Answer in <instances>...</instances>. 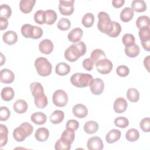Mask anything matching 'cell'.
<instances>
[{"instance_id": "6da1fadb", "label": "cell", "mask_w": 150, "mask_h": 150, "mask_svg": "<svg viewBox=\"0 0 150 150\" xmlns=\"http://www.w3.org/2000/svg\"><path fill=\"white\" fill-rule=\"evenodd\" d=\"M86 53V46L83 41H79L70 45L64 52L65 59L70 62H74Z\"/></svg>"}, {"instance_id": "7a4b0ae2", "label": "cell", "mask_w": 150, "mask_h": 150, "mask_svg": "<svg viewBox=\"0 0 150 150\" xmlns=\"http://www.w3.org/2000/svg\"><path fill=\"white\" fill-rule=\"evenodd\" d=\"M33 131V126L29 122H23L13 131V137L18 142L23 141Z\"/></svg>"}, {"instance_id": "3957f363", "label": "cell", "mask_w": 150, "mask_h": 150, "mask_svg": "<svg viewBox=\"0 0 150 150\" xmlns=\"http://www.w3.org/2000/svg\"><path fill=\"white\" fill-rule=\"evenodd\" d=\"M98 19L97 28L98 30L108 35L113 26V22L111 21L109 15L105 12L101 11L98 14Z\"/></svg>"}, {"instance_id": "277c9868", "label": "cell", "mask_w": 150, "mask_h": 150, "mask_svg": "<svg viewBox=\"0 0 150 150\" xmlns=\"http://www.w3.org/2000/svg\"><path fill=\"white\" fill-rule=\"evenodd\" d=\"M35 66L38 74L42 77L49 76L52 71V64L43 57H39L35 60Z\"/></svg>"}, {"instance_id": "5b68a950", "label": "cell", "mask_w": 150, "mask_h": 150, "mask_svg": "<svg viewBox=\"0 0 150 150\" xmlns=\"http://www.w3.org/2000/svg\"><path fill=\"white\" fill-rule=\"evenodd\" d=\"M92 79L93 76L90 74L76 73L71 76L70 82L74 86L83 88L89 86Z\"/></svg>"}, {"instance_id": "8992f818", "label": "cell", "mask_w": 150, "mask_h": 150, "mask_svg": "<svg viewBox=\"0 0 150 150\" xmlns=\"http://www.w3.org/2000/svg\"><path fill=\"white\" fill-rule=\"evenodd\" d=\"M53 104L59 107H63L68 103V96L67 93L63 90L59 89L55 91L52 96Z\"/></svg>"}, {"instance_id": "52a82bcc", "label": "cell", "mask_w": 150, "mask_h": 150, "mask_svg": "<svg viewBox=\"0 0 150 150\" xmlns=\"http://www.w3.org/2000/svg\"><path fill=\"white\" fill-rule=\"evenodd\" d=\"M96 67L98 72L102 74H107L110 73L112 68V62L108 59H103L96 63Z\"/></svg>"}, {"instance_id": "ba28073f", "label": "cell", "mask_w": 150, "mask_h": 150, "mask_svg": "<svg viewBox=\"0 0 150 150\" xmlns=\"http://www.w3.org/2000/svg\"><path fill=\"white\" fill-rule=\"evenodd\" d=\"M74 0L59 1V10L63 15H71L74 12Z\"/></svg>"}, {"instance_id": "9c48e42d", "label": "cell", "mask_w": 150, "mask_h": 150, "mask_svg": "<svg viewBox=\"0 0 150 150\" xmlns=\"http://www.w3.org/2000/svg\"><path fill=\"white\" fill-rule=\"evenodd\" d=\"M91 92L94 95L101 94L104 89V83L100 78L93 79L89 84Z\"/></svg>"}, {"instance_id": "30bf717a", "label": "cell", "mask_w": 150, "mask_h": 150, "mask_svg": "<svg viewBox=\"0 0 150 150\" xmlns=\"http://www.w3.org/2000/svg\"><path fill=\"white\" fill-rule=\"evenodd\" d=\"M30 89L34 100L39 99L45 96L42 85L39 82H33L30 84Z\"/></svg>"}, {"instance_id": "8fae6325", "label": "cell", "mask_w": 150, "mask_h": 150, "mask_svg": "<svg viewBox=\"0 0 150 150\" xmlns=\"http://www.w3.org/2000/svg\"><path fill=\"white\" fill-rule=\"evenodd\" d=\"M87 147L89 150H101L104 148V144L101 138L93 137L88 139Z\"/></svg>"}, {"instance_id": "7c38bea8", "label": "cell", "mask_w": 150, "mask_h": 150, "mask_svg": "<svg viewBox=\"0 0 150 150\" xmlns=\"http://www.w3.org/2000/svg\"><path fill=\"white\" fill-rule=\"evenodd\" d=\"M15 79V74L12 71L4 69L0 71V81L5 84L12 83Z\"/></svg>"}, {"instance_id": "4fadbf2b", "label": "cell", "mask_w": 150, "mask_h": 150, "mask_svg": "<svg viewBox=\"0 0 150 150\" xmlns=\"http://www.w3.org/2000/svg\"><path fill=\"white\" fill-rule=\"evenodd\" d=\"M54 48L53 42L48 39L42 40L39 44V49L40 52L45 54H50Z\"/></svg>"}, {"instance_id": "5bb4252c", "label": "cell", "mask_w": 150, "mask_h": 150, "mask_svg": "<svg viewBox=\"0 0 150 150\" xmlns=\"http://www.w3.org/2000/svg\"><path fill=\"white\" fill-rule=\"evenodd\" d=\"M128 103L125 98L122 97L117 98L113 104V108L115 112L118 114L123 113L127 108Z\"/></svg>"}, {"instance_id": "9a60e30c", "label": "cell", "mask_w": 150, "mask_h": 150, "mask_svg": "<svg viewBox=\"0 0 150 150\" xmlns=\"http://www.w3.org/2000/svg\"><path fill=\"white\" fill-rule=\"evenodd\" d=\"M73 115L79 118H84L88 114V109L82 104H77L73 106L72 109Z\"/></svg>"}, {"instance_id": "2e32d148", "label": "cell", "mask_w": 150, "mask_h": 150, "mask_svg": "<svg viewBox=\"0 0 150 150\" xmlns=\"http://www.w3.org/2000/svg\"><path fill=\"white\" fill-rule=\"evenodd\" d=\"M83 35V30L80 28H76L72 29L68 34L67 38L69 41L73 43H77L80 41Z\"/></svg>"}, {"instance_id": "e0dca14e", "label": "cell", "mask_w": 150, "mask_h": 150, "mask_svg": "<svg viewBox=\"0 0 150 150\" xmlns=\"http://www.w3.org/2000/svg\"><path fill=\"white\" fill-rule=\"evenodd\" d=\"M2 39L5 43L9 45H12L17 42L18 35L15 32L8 30L3 34Z\"/></svg>"}, {"instance_id": "ac0fdd59", "label": "cell", "mask_w": 150, "mask_h": 150, "mask_svg": "<svg viewBox=\"0 0 150 150\" xmlns=\"http://www.w3.org/2000/svg\"><path fill=\"white\" fill-rule=\"evenodd\" d=\"M35 0H21L19 2V9L21 11L24 13H30L35 4Z\"/></svg>"}, {"instance_id": "d6986e66", "label": "cell", "mask_w": 150, "mask_h": 150, "mask_svg": "<svg viewBox=\"0 0 150 150\" xmlns=\"http://www.w3.org/2000/svg\"><path fill=\"white\" fill-rule=\"evenodd\" d=\"M121 131L117 129H111L105 136V140L108 144H112L118 141L121 138Z\"/></svg>"}, {"instance_id": "ffe728a7", "label": "cell", "mask_w": 150, "mask_h": 150, "mask_svg": "<svg viewBox=\"0 0 150 150\" xmlns=\"http://www.w3.org/2000/svg\"><path fill=\"white\" fill-rule=\"evenodd\" d=\"M28 104L27 103L22 99H19L16 100L13 104V108L14 111L18 114H23L28 110Z\"/></svg>"}, {"instance_id": "44dd1931", "label": "cell", "mask_w": 150, "mask_h": 150, "mask_svg": "<svg viewBox=\"0 0 150 150\" xmlns=\"http://www.w3.org/2000/svg\"><path fill=\"white\" fill-rule=\"evenodd\" d=\"M49 136V130L45 127H40L36 129L35 137L37 141L39 142H44L46 141Z\"/></svg>"}, {"instance_id": "7402d4cb", "label": "cell", "mask_w": 150, "mask_h": 150, "mask_svg": "<svg viewBox=\"0 0 150 150\" xmlns=\"http://www.w3.org/2000/svg\"><path fill=\"white\" fill-rule=\"evenodd\" d=\"M30 120L36 125H43L46 122L47 117L43 112H36L31 115Z\"/></svg>"}, {"instance_id": "603a6c76", "label": "cell", "mask_w": 150, "mask_h": 150, "mask_svg": "<svg viewBox=\"0 0 150 150\" xmlns=\"http://www.w3.org/2000/svg\"><path fill=\"white\" fill-rule=\"evenodd\" d=\"M125 53L129 57L134 58L137 57L140 52L139 47L135 43L129 45L128 46H125Z\"/></svg>"}, {"instance_id": "cb8c5ba5", "label": "cell", "mask_w": 150, "mask_h": 150, "mask_svg": "<svg viewBox=\"0 0 150 150\" xmlns=\"http://www.w3.org/2000/svg\"><path fill=\"white\" fill-rule=\"evenodd\" d=\"M134 15V12L131 8L125 7L120 13V19L124 22H129L132 19Z\"/></svg>"}, {"instance_id": "d4e9b609", "label": "cell", "mask_w": 150, "mask_h": 150, "mask_svg": "<svg viewBox=\"0 0 150 150\" xmlns=\"http://www.w3.org/2000/svg\"><path fill=\"white\" fill-rule=\"evenodd\" d=\"M64 117V114L63 111L55 110L50 115L49 119L50 122L53 124H58L61 123Z\"/></svg>"}, {"instance_id": "484cf974", "label": "cell", "mask_w": 150, "mask_h": 150, "mask_svg": "<svg viewBox=\"0 0 150 150\" xmlns=\"http://www.w3.org/2000/svg\"><path fill=\"white\" fill-rule=\"evenodd\" d=\"M70 71V66L64 63V62H60L55 67V72L59 76H65L69 73Z\"/></svg>"}, {"instance_id": "4316f807", "label": "cell", "mask_w": 150, "mask_h": 150, "mask_svg": "<svg viewBox=\"0 0 150 150\" xmlns=\"http://www.w3.org/2000/svg\"><path fill=\"white\" fill-rule=\"evenodd\" d=\"M1 98L3 100L9 101L12 100L15 96L13 89L11 87H5L2 88L1 93Z\"/></svg>"}, {"instance_id": "83f0119b", "label": "cell", "mask_w": 150, "mask_h": 150, "mask_svg": "<svg viewBox=\"0 0 150 150\" xmlns=\"http://www.w3.org/2000/svg\"><path fill=\"white\" fill-rule=\"evenodd\" d=\"M83 128L87 134H93L98 131V125L97 122L94 121H88L84 124Z\"/></svg>"}, {"instance_id": "f1b7e54d", "label": "cell", "mask_w": 150, "mask_h": 150, "mask_svg": "<svg viewBox=\"0 0 150 150\" xmlns=\"http://www.w3.org/2000/svg\"><path fill=\"white\" fill-rule=\"evenodd\" d=\"M131 7L137 12H142L146 9V3L143 0H134L131 3Z\"/></svg>"}, {"instance_id": "f546056e", "label": "cell", "mask_w": 150, "mask_h": 150, "mask_svg": "<svg viewBox=\"0 0 150 150\" xmlns=\"http://www.w3.org/2000/svg\"><path fill=\"white\" fill-rule=\"evenodd\" d=\"M105 58H106V55L104 52L100 49H94L92 51L90 55V59L93 62L94 64H96V63L99 60Z\"/></svg>"}, {"instance_id": "4dcf8cb0", "label": "cell", "mask_w": 150, "mask_h": 150, "mask_svg": "<svg viewBox=\"0 0 150 150\" xmlns=\"http://www.w3.org/2000/svg\"><path fill=\"white\" fill-rule=\"evenodd\" d=\"M74 131L70 128H66L62 132L60 138L71 144L74 141Z\"/></svg>"}, {"instance_id": "1f68e13d", "label": "cell", "mask_w": 150, "mask_h": 150, "mask_svg": "<svg viewBox=\"0 0 150 150\" xmlns=\"http://www.w3.org/2000/svg\"><path fill=\"white\" fill-rule=\"evenodd\" d=\"M8 129L7 127L4 125H0V147L2 148L8 142Z\"/></svg>"}, {"instance_id": "d6a6232c", "label": "cell", "mask_w": 150, "mask_h": 150, "mask_svg": "<svg viewBox=\"0 0 150 150\" xmlns=\"http://www.w3.org/2000/svg\"><path fill=\"white\" fill-rule=\"evenodd\" d=\"M127 97L131 102H137L139 99V93L138 90L135 88H128L127 91Z\"/></svg>"}, {"instance_id": "836d02e7", "label": "cell", "mask_w": 150, "mask_h": 150, "mask_svg": "<svg viewBox=\"0 0 150 150\" xmlns=\"http://www.w3.org/2000/svg\"><path fill=\"white\" fill-rule=\"evenodd\" d=\"M34 26L30 24H25L21 27V33L26 38H32Z\"/></svg>"}, {"instance_id": "e575fe53", "label": "cell", "mask_w": 150, "mask_h": 150, "mask_svg": "<svg viewBox=\"0 0 150 150\" xmlns=\"http://www.w3.org/2000/svg\"><path fill=\"white\" fill-rule=\"evenodd\" d=\"M94 22V16L91 13H86L82 18L81 23L86 28H90L93 26Z\"/></svg>"}, {"instance_id": "d590c367", "label": "cell", "mask_w": 150, "mask_h": 150, "mask_svg": "<svg viewBox=\"0 0 150 150\" xmlns=\"http://www.w3.org/2000/svg\"><path fill=\"white\" fill-rule=\"evenodd\" d=\"M136 25L139 29L145 27H149V18L148 16L145 15H142L139 16L136 21Z\"/></svg>"}, {"instance_id": "8d00e7d4", "label": "cell", "mask_w": 150, "mask_h": 150, "mask_svg": "<svg viewBox=\"0 0 150 150\" xmlns=\"http://www.w3.org/2000/svg\"><path fill=\"white\" fill-rule=\"evenodd\" d=\"M139 134L138 131L135 128L128 129L125 134V138L129 142H134L139 139Z\"/></svg>"}, {"instance_id": "74e56055", "label": "cell", "mask_w": 150, "mask_h": 150, "mask_svg": "<svg viewBox=\"0 0 150 150\" xmlns=\"http://www.w3.org/2000/svg\"><path fill=\"white\" fill-rule=\"evenodd\" d=\"M46 14V24L49 25L53 24L57 19V15L56 12L52 9H47L45 11Z\"/></svg>"}, {"instance_id": "f35d334b", "label": "cell", "mask_w": 150, "mask_h": 150, "mask_svg": "<svg viewBox=\"0 0 150 150\" xmlns=\"http://www.w3.org/2000/svg\"><path fill=\"white\" fill-rule=\"evenodd\" d=\"M139 37L141 43L150 41V29L149 27H145L139 29Z\"/></svg>"}, {"instance_id": "ab89813d", "label": "cell", "mask_w": 150, "mask_h": 150, "mask_svg": "<svg viewBox=\"0 0 150 150\" xmlns=\"http://www.w3.org/2000/svg\"><path fill=\"white\" fill-rule=\"evenodd\" d=\"M34 21L39 25H43L46 22L45 11L39 10L35 12L33 16Z\"/></svg>"}, {"instance_id": "60d3db41", "label": "cell", "mask_w": 150, "mask_h": 150, "mask_svg": "<svg viewBox=\"0 0 150 150\" xmlns=\"http://www.w3.org/2000/svg\"><path fill=\"white\" fill-rule=\"evenodd\" d=\"M71 144L60 138L55 143L54 148L56 150H69L71 148Z\"/></svg>"}, {"instance_id": "b9f144b4", "label": "cell", "mask_w": 150, "mask_h": 150, "mask_svg": "<svg viewBox=\"0 0 150 150\" xmlns=\"http://www.w3.org/2000/svg\"><path fill=\"white\" fill-rule=\"evenodd\" d=\"M0 14H1V17L5 18L8 19L12 14V10L11 7L7 4L1 5Z\"/></svg>"}, {"instance_id": "7bdbcfd3", "label": "cell", "mask_w": 150, "mask_h": 150, "mask_svg": "<svg viewBox=\"0 0 150 150\" xmlns=\"http://www.w3.org/2000/svg\"><path fill=\"white\" fill-rule=\"evenodd\" d=\"M57 26L59 30H67L70 28L71 22L68 19L62 18L59 21Z\"/></svg>"}, {"instance_id": "ee69618b", "label": "cell", "mask_w": 150, "mask_h": 150, "mask_svg": "<svg viewBox=\"0 0 150 150\" xmlns=\"http://www.w3.org/2000/svg\"><path fill=\"white\" fill-rule=\"evenodd\" d=\"M114 124L119 128H125L128 126L129 121L124 117H118L114 120Z\"/></svg>"}, {"instance_id": "f6af8a7d", "label": "cell", "mask_w": 150, "mask_h": 150, "mask_svg": "<svg viewBox=\"0 0 150 150\" xmlns=\"http://www.w3.org/2000/svg\"><path fill=\"white\" fill-rule=\"evenodd\" d=\"M113 22V26L112 28L108 35V36L112 37V38H116L117 37L121 32V27L120 24L115 21H112Z\"/></svg>"}, {"instance_id": "bcb514c9", "label": "cell", "mask_w": 150, "mask_h": 150, "mask_svg": "<svg viewBox=\"0 0 150 150\" xmlns=\"http://www.w3.org/2000/svg\"><path fill=\"white\" fill-rule=\"evenodd\" d=\"M122 41L125 46H128L135 43V39L133 35L130 33H126L122 36Z\"/></svg>"}, {"instance_id": "7dc6e473", "label": "cell", "mask_w": 150, "mask_h": 150, "mask_svg": "<svg viewBox=\"0 0 150 150\" xmlns=\"http://www.w3.org/2000/svg\"><path fill=\"white\" fill-rule=\"evenodd\" d=\"M116 73L120 77H126L129 73V68L125 65H120L116 69Z\"/></svg>"}, {"instance_id": "c3c4849f", "label": "cell", "mask_w": 150, "mask_h": 150, "mask_svg": "<svg viewBox=\"0 0 150 150\" xmlns=\"http://www.w3.org/2000/svg\"><path fill=\"white\" fill-rule=\"evenodd\" d=\"M141 129L146 132H149L150 131V119L149 118H144L141 120L139 122Z\"/></svg>"}, {"instance_id": "681fc988", "label": "cell", "mask_w": 150, "mask_h": 150, "mask_svg": "<svg viewBox=\"0 0 150 150\" xmlns=\"http://www.w3.org/2000/svg\"><path fill=\"white\" fill-rule=\"evenodd\" d=\"M11 115V112L9 110L4 106L1 107V111H0V121H6L9 119Z\"/></svg>"}, {"instance_id": "f907efd6", "label": "cell", "mask_w": 150, "mask_h": 150, "mask_svg": "<svg viewBox=\"0 0 150 150\" xmlns=\"http://www.w3.org/2000/svg\"><path fill=\"white\" fill-rule=\"evenodd\" d=\"M34 102H35V105L38 108H44L47 106L48 104L47 98L46 95L41 98L34 100Z\"/></svg>"}, {"instance_id": "816d5d0a", "label": "cell", "mask_w": 150, "mask_h": 150, "mask_svg": "<svg viewBox=\"0 0 150 150\" xmlns=\"http://www.w3.org/2000/svg\"><path fill=\"white\" fill-rule=\"evenodd\" d=\"M83 67L87 71H91L94 65L93 62L90 58H87L83 61Z\"/></svg>"}, {"instance_id": "f5cc1de1", "label": "cell", "mask_w": 150, "mask_h": 150, "mask_svg": "<svg viewBox=\"0 0 150 150\" xmlns=\"http://www.w3.org/2000/svg\"><path fill=\"white\" fill-rule=\"evenodd\" d=\"M79 127V123L77 120H69L66 122V128H70L74 131H76Z\"/></svg>"}, {"instance_id": "db71d44e", "label": "cell", "mask_w": 150, "mask_h": 150, "mask_svg": "<svg viewBox=\"0 0 150 150\" xmlns=\"http://www.w3.org/2000/svg\"><path fill=\"white\" fill-rule=\"evenodd\" d=\"M43 35V30L40 27L34 26V30L33 33V36L32 39H38L42 37Z\"/></svg>"}, {"instance_id": "11a10c76", "label": "cell", "mask_w": 150, "mask_h": 150, "mask_svg": "<svg viewBox=\"0 0 150 150\" xmlns=\"http://www.w3.org/2000/svg\"><path fill=\"white\" fill-rule=\"evenodd\" d=\"M8 26V19L5 18L0 17V30H3L6 29Z\"/></svg>"}, {"instance_id": "9f6ffc18", "label": "cell", "mask_w": 150, "mask_h": 150, "mask_svg": "<svg viewBox=\"0 0 150 150\" xmlns=\"http://www.w3.org/2000/svg\"><path fill=\"white\" fill-rule=\"evenodd\" d=\"M125 3L124 0H114L112 1V4L114 7L116 8H120Z\"/></svg>"}, {"instance_id": "6f0895ef", "label": "cell", "mask_w": 150, "mask_h": 150, "mask_svg": "<svg viewBox=\"0 0 150 150\" xmlns=\"http://www.w3.org/2000/svg\"><path fill=\"white\" fill-rule=\"evenodd\" d=\"M149 57H150V56L148 55L146 57H145V59L144 60V67L148 71H149V60H150Z\"/></svg>"}, {"instance_id": "680465c9", "label": "cell", "mask_w": 150, "mask_h": 150, "mask_svg": "<svg viewBox=\"0 0 150 150\" xmlns=\"http://www.w3.org/2000/svg\"><path fill=\"white\" fill-rule=\"evenodd\" d=\"M1 66H2V64L5 63V57L4 56V55H3V54L1 53Z\"/></svg>"}]
</instances>
